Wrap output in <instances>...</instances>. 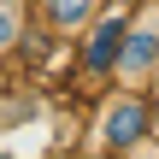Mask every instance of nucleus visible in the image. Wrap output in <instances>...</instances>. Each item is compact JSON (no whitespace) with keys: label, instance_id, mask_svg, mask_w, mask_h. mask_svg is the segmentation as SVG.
I'll return each instance as SVG.
<instances>
[{"label":"nucleus","instance_id":"f257e3e1","mask_svg":"<svg viewBox=\"0 0 159 159\" xmlns=\"http://www.w3.org/2000/svg\"><path fill=\"white\" fill-rule=\"evenodd\" d=\"M148 130H153V118H148L142 94H118V100H106V112H100V124H94V136H100L106 153H130V148H142Z\"/></svg>","mask_w":159,"mask_h":159},{"label":"nucleus","instance_id":"f03ea898","mask_svg":"<svg viewBox=\"0 0 159 159\" xmlns=\"http://www.w3.org/2000/svg\"><path fill=\"white\" fill-rule=\"evenodd\" d=\"M159 71V6L130 18V35H124V53H118V77L124 83H142Z\"/></svg>","mask_w":159,"mask_h":159},{"label":"nucleus","instance_id":"7ed1b4c3","mask_svg":"<svg viewBox=\"0 0 159 159\" xmlns=\"http://www.w3.org/2000/svg\"><path fill=\"white\" fill-rule=\"evenodd\" d=\"M124 35H130V18H124V12H94V24H89V41H83V71H94V77L118 71Z\"/></svg>","mask_w":159,"mask_h":159},{"label":"nucleus","instance_id":"20e7f679","mask_svg":"<svg viewBox=\"0 0 159 159\" xmlns=\"http://www.w3.org/2000/svg\"><path fill=\"white\" fill-rule=\"evenodd\" d=\"M41 6H47V24L53 30H89L94 12H100V0H41Z\"/></svg>","mask_w":159,"mask_h":159},{"label":"nucleus","instance_id":"39448f33","mask_svg":"<svg viewBox=\"0 0 159 159\" xmlns=\"http://www.w3.org/2000/svg\"><path fill=\"white\" fill-rule=\"evenodd\" d=\"M24 41V12H18V0H0V53H12Z\"/></svg>","mask_w":159,"mask_h":159},{"label":"nucleus","instance_id":"423d86ee","mask_svg":"<svg viewBox=\"0 0 159 159\" xmlns=\"http://www.w3.org/2000/svg\"><path fill=\"white\" fill-rule=\"evenodd\" d=\"M118 159H159V148H148V142H142V148H130V153H118Z\"/></svg>","mask_w":159,"mask_h":159}]
</instances>
